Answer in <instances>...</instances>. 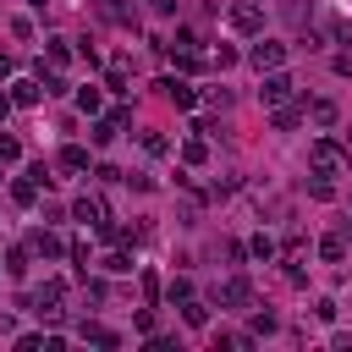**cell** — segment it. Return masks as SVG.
I'll return each instance as SVG.
<instances>
[{"label":"cell","instance_id":"obj_1","mask_svg":"<svg viewBox=\"0 0 352 352\" xmlns=\"http://www.w3.org/2000/svg\"><path fill=\"white\" fill-rule=\"evenodd\" d=\"M308 165H314L319 176H341V170H346V154H341L330 138H319V143L308 148Z\"/></svg>","mask_w":352,"mask_h":352},{"label":"cell","instance_id":"obj_2","mask_svg":"<svg viewBox=\"0 0 352 352\" xmlns=\"http://www.w3.org/2000/svg\"><path fill=\"white\" fill-rule=\"evenodd\" d=\"M248 60H253V72H275V66L286 60V44H270V38H258V44L248 50Z\"/></svg>","mask_w":352,"mask_h":352},{"label":"cell","instance_id":"obj_3","mask_svg":"<svg viewBox=\"0 0 352 352\" xmlns=\"http://www.w3.org/2000/svg\"><path fill=\"white\" fill-rule=\"evenodd\" d=\"M231 28H236V33H258V28H264V11H258L253 0H242V6H231Z\"/></svg>","mask_w":352,"mask_h":352},{"label":"cell","instance_id":"obj_4","mask_svg":"<svg viewBox=\"0 0 352 352\" xmlns=\"http://www.w3.org/2000/svg\"><path fill=\"white\" fill-rule=\"evenodd\" d=\"M126 121H132V110H126V104H121V110H110V116H99V121H94V143H110Z\"/></svg>","mask_w":352,"mask_h":352},{"label":"cell","instance_id":"obj_5","mask_svg":"<svg viewBox=\"0 0 352 352\" xmlns=\"http://www.w3.org/2000/svg\"><path fill=\"white\" fill-rule=\"evenodd\" d=\"M286 99H292V77L275 66V72L264 77V104H286Z\"/></svg>","mask_w":352,"mask_h":352},{"label":"cell","instance_id":"obj_6","mask_svg":"<svg viewBox=\"0 0 352 352\" xmlns=\"http://www.w3.org/2000/svg\"><path fill=\"white\" fill-rule=\"evenodd\" d=\"M154 88H160V94H165V99H170L176 110H192V99H198V94H192V88L182 82V77H165V82H154Z\"/></svg>","mask_w":352,"mask_h":352},{"label":"cell","instance_id":"obj_7","mask_svg":"<svg viewBox=\"0 0 352 352\" xmlns=\"http://www.w3.org/2000/svg\"><path fill=\"white\" fill-rule=\"evenodd\" d=\"M248 302H253V286L248 280H226L220 286V308H248Z\"/></svg>","mask_w":352,"mask_h":352},{"label":"cell","instance_id":"obj_8","mask_svg":"<svg viewBox=\"0 0 352 352\" xmlns=\"http://www.w3.org/2000/svg\"><path fill=\"white\" fill-rule=\"evenodd\" d=\"M72 220H82V226H104V204H99V198H77V204H72Z\"/></svg>","mask_w":352,"mask_h":352},{"label":"cell","instance_id":"obj_9","mask_svg":"<svg viewBox=\"0 0 352 352\" xmlns=\"http://www.w3.org/2000/svg\"><path fill=\"white\" fill-rule=\"evenodd\" d=\"M44 82H11V104H38Z\"/></svg>","mask_w":352,"mask_h":352},{"label":"cell","instance_id":"obj_10","mask_svg":"<svg viewBox=\"0 0 352 352\" xmlns=\"http://www.w3.org/2000/svg\"><path fill=\"white\" fill-rule=\"evenodd\" d=\"M60 170H88V148L66 143V148H60Z\"/></svg>","mask_w":352,"mask_h":352},{"label":"cell","instance_id":"obj_11","mask_svg":"<svg viewBox=\"0 0 352 352\" xmlns=\"http://www.w3.org/2000/svg\"><path fill=\"white\" fill-rule=\"evenodd\" d=\"M77 336H82V341H94V346H116V330H104V324H82Z\"/></svg>","mask_w":352,"mask_h":352},{"label":"cell","instance_id":"obj_12","mask_svg":"<svg viewBox=\"0 0 352 352\" xmlns=\"http://www.w3.org/2000/svg\"><path fill=\"white\" fill-rule=\"evenodd\" d=\"M11 198H16V204H33V198H38V182H33V176L11 182Z\"/></svg>","mask_w":352,"mask_h":352},{"label":"cell","instance_id":"obj_13","mask_svg":"<svg viewBox=\"0 0 352 352\" xmlns=\"http://www.w3.org/2000/svg\"><path fill=\"white\" fill-rule=\"evenodd\" d=\"M182 319H187V324H192V330H198V324H209V308H204V302H192V297H187V302H182Z\"/></svg>","mask_w":352,"mask_h":352},{"label":"cell","instance_id":"obj_14","mask_svg":"<svg viewBox=\"0 0 352 352\" xmlns=\"http://www.w3.org/2000/svg\"><path fill=\"white\" fill-rule=\"evenodd\" d=\"M44 55H50V66H66V60H72V50H66V38H50V44H44Z\"/></svg>","mask_w":352,"mask_h":352},{"label":"cell","instance_id":"obj_15","mask_svg":"<svg viewBox=\"0 0 352 352\" xmlns=\"http://www.w3.org/2000/svg\"><path fill=\"white\" fill-rule=\"evenodd\" d=\"M33 253H44V258H55V253H60V236H50V231H38V236H33Z\"/></svg>","mask_w":352,"mask_h":352},{"label":"cell","instance_id":"obj_16","mask_svg":"<svg viewBox=\"0 0 352 352\" xmlns=\"http://www.w3.org/2000/svg\"><path fill=\"white\" fill-rule=\"evenodd\" d=\"M319 253H324L330 264H341V258H346V242H341V236H324V242H319Z\"/></svg>","mask_w":352,"mask_h":352},{"label":"cell","instance_id":"obj_17","mask_svg":"<svg viewBox=\"0 0 352 352\" xmlns=\"http://www.w3.org/2000/svg\"><path fill=\"white\" fill-rule=\"evenodd\" d=\"M6 270L22 280V275H28V248H11V253H6Z\"/></svg>","mask_w":352,"mask_h":352},{"label":"cell","instance_id":"obj_18","mask_svg":"<svg viewBox=\"0 0 352 352\" xmlns=\"http://www.w3.org/2000/svg\"><path fill=\"white\" fill-rule=\"evenodd\" d=\"M182 160H187V165H204V160H209V148H204V138H192V143L182 148Z\"/></svg>","mask_w":352,"mask_h":352},{"label":"cell","instance_id":"obj_19","mask_svg":"<svg viewBox=\"0 0 352 352\" xmlns=\"http://www.w3.org/2000/svg\"><path fill=\"white\" fill-rule=\"evenodd\" d=\"M308 192H314V198H336V182H330V176H319V170H314V182H308Z\"/></svg>","mask_w":352,"mask_h":352},{"label":"cell","instance_id":"obj_20","mask_svg":"<svg viewBox=\"0 0 352 352\" xmlns=\"http://www.w3.org/2000/svg\"><path fill=\"white\" fill-rule=\"evenodd\" d=\"M248 253H253V258H275V242H270V236H264V231H258V236H253V242H248Z\"/></svg>","mask_w":352,"mask_h":352},{"label":"cell","instance_id":"obj_21","mask_svg":"<svg viewBox=\"0 0 352 352\" xmlns=\"http://www.w3.org/2000/svg\"><path fill=\"white\" fill-rule=\"evenodd\" d=\"M77 110L94 116V110H99V88H77Z\"/></svg>","mask_w":352,"mask_h":352},{"label":"cell","instance_id":"obj_22","mask_svg":"<svg viewBox=\"0 0 352 352\" xmlns=\"http://www.w3.org/2000/svg\"><path fill=\"white\" fill-rule=\"evenodd\" d=\"M314 121H319V126H336V104L319 99V104H314Z\"/></svg>","mask_w":352,"mask_h":352},{"label":"cell","instance_id":"obj_23","mask_svg":"<svg viewBox=\"0 0 352 352\" xmlns=\"http://www.w3.org/2000/svg\"><path fill=\"white\" fill-rule=\"evenodd\" d=\"M275 126L292 132V126H297V110H292V104H275Z\"/></svg>","mask_w":352,"mask_h":352},{"label":"cell","instance_id":"obj_24","mask_svg":"<svg viewBox=\"0 0 352 352\" xmlns=\"http://www.w3.org/2000/svg\"><path fill=\"white\" fill-rule=\"evenodd\" d=\"M104 270H110V275H121V270H132V258H126V253H110V258H104Z\"/></svg>","mask_w":352,"mask_h":352},{"label":"cell","instance_id":"obj_25","mask_svg":"<svg viewBox=\"0 0 352 352\" xmlns=\"http://www.w3.org/2000/svg\"><path fill=\"white\" fill-rule=\"evenodd\" d=\"M16 154H22V143L16 138H0V160H16Z\"/></svg>","mask_w":352,"mask_h":352},{"label":"cell","instance_id":"obj_26","mask_svg":"<svg viewBox=\"0 0 352 352\" xmlns=\"http://www.w3.org/2000/svg\"><path fill=\"white\" fill-rule=\"evenodd\" d=\"M330 66H336V77H352V55H336Z\"/></svg>","mask_w":352,"mask_h":352},{"label":"cell","instance_id":"obj_27","mask_svg":"<svg viewBox=\"0 0 352 352\" xmlns=\"http://www.w3.org/2000/svg\"><path fill=\"white\" fill-rule=\"evenodd\" d=\"M336 38H341V44H352V22H336Z\"/></svg>","mask_w":352,"mask_h":352},{"label":"cell","instance_id":"obj_28","mask_svg":"<svg viewBox=\"0 0 352 352\" xmlns=\"http://www.w3.org/2000/svg\"><path fill=\"white\" fill-rule=\"evenodd\" d=\"M0 77H11V55H0Z\"/></svg>","mask_w":352,"mask_h":352},{"label":"cell","instance_id":"obj_29","mask_svg":"<svg viewBox=\"0 0 352 352\" xmlns=\"http://www.w3.org/2000/svg\"><path fill=\"white\" fill-rule=\"evenodd\" d=\"M6 110H11V94H0V121H6Z\"/></svg>","mask_w":352,"mask_h":352},{"label":"cell","instance_id":"obj_30","mask_svg":"<svg viewBox=\"0 0 352 352\" xmlns=\"http://www.w3.org/2000/svg\"><path fill=\"white\" fill-rule=\"evenodd\" d=\"M346 143H352V132H346Z\"/></svg>","mask_w":352,"mask_h":352},{"label":"cell","instance_id":"obj_31","mask_svg":"<svg viewBox=\"0 0 352 352\" xmlns=\"http://www.w3.org/2000/svg\"><path fill=\"white\" fill-rule=\"evenodd\" d=\"M346 226H352V220H346Z\"/></svg>","mask_w":352,"mask_h":352}]
</instances>
